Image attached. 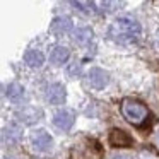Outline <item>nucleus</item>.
Wrapping results in <instances>:
<instances>
[{
    "instance_id": "3",
    "label": "nucleus",
    "mask_w": 159,
    "mask_h": 159,
    "mask_svg": "<svg viewBox=\"0 0 159 159\" xmlns=\"http://www.w3.org/2000/svg\"><path fill=\"white\" fill-rule=\"evenodd\" d=\"M108 84V74L101 69H91L87 74V86L93 89H103Z\"/></svg>"
},
{
    "instance_id": "11",
    "label": "nucleus",
    "mask_w": 159,
    "mask_h": 159,
    "mask_svg": "<svg viewBox=\"0 0 159 159\" xmlns=\"http://www.w3.org/2000/svg\"><path fill=\"white\" fill-rule=\"evenodd\" d=\"M115 159H128V157H125V156H116Z\"/></svg>"
},
{
    "instance_id": "2",
    "label": "nucleus",
    "mask_w": 159,
    "mask_h": 159,
    "mask_svg": "<svg viewBox=\"0 0 159 159\" xmlns=\"http://www.w3.org/2000/svg\"><path fill=\"white\" fill-rule=\"evenodd\" d=\"M120 110H121V115H123L125 120L128 123L135 125V127H140V125H144L149 120L147 106L137 99H123Z\"/></svg>"
},
{
    "instance_id": "8",
    "label": "nucleus",
    "mask_w": 159,
    "mask_h": 159,
    "mask_svg": "<svg viewBox=\"0 0 159 159\" xmlns=\"http://www.w3.org/2000/svg\"><path fill=\"white\" fill-rule=\"evenodd\" d=\"M50 60H52L55 65H63V63L69 60V50L63 48V46H57L52 52V55H50Z\"/></svg>"
},
{
    "instance_id": "13",
    "label": "nucleus",
    "mask_w": 159,
    "mask_h": 159,
    "mask_svg": "<svg viewBox=\"0 0 159 159\" xmlns=\"http://www.w3.org/2000/svg\"><path fill=\"white\" fill-rule=\"evenodd\" d=\"M4 159H12V157H4Z\"/></svg>"
},
{
    "instance_id": "10",
    "label": "nucleus",
    "mask_w": 159,
    "mask_h": 159,
    "mask_svg": "<svg viewBox=\"0 0 159 159\" xmlns=\"http://www.w3.org/2000/svg\"><path fill=\"white\" fill-rule=\"evenodd\" d=\"M70 28H72V24H70L69 19H57V21L53 22V29H55L57 33H67Z\"/></svg>"
},
{
    "instance_id": "9",
    "label": "nucleus",
    "mask_w": 159,
    "mask_h": 159,
    "mask_svg": "<svg viewBox=\"0 0 159 159\" xmlns=\"http://www.w3.org/2000/svg\"><path fill=\"white\" fill-rule=\"evenodd\" d=\"M24 60L29 67H41L43 62H45V57H43V53L38 52V50H29V52L26 53Z\"/></svg>"
},
{
    "instance_id": "1",
    "label": "nucleus",
    "mask_w": 159,
    "mask_h": 159,
    "mask_svg": "<svg viewBox=\"0 0 159 159\" xmlns=\"http://www.w3.org/2000/svg\"><path fill=\"white\" fill-rule=\"evenodd\" d=\"M142 28L132 17H118L110 26V38L118 45H134L140 39Z\"/></svg>"
},
{
    "instance_id": "4",
    "label": "nucleus",
    "mask_w": 159,
    "mask_h": 159,
    "mask_svg": "<svg viewBox=\"0 0 159 159\" xmlns=\"http://www.w3.org/2000/svg\"><path fill=\"white\" fill-rule=\"evenodd\" d=\"M110 144L113 147H130L134 144V140L127 132L120 130V128H113L110 132Z\"/></svg>"
},
{
    "instance_id": "12",
    "label": "nucleus",
    "mask_w": 159,
    "mask_h": 159,
    "mask_svg": "<svg viewBox=\"0 0 159 159\" xmlns=\"http://www.w3.org/2000/svg\"><path fill=\"white\" fill-rule=\"evenodd\" d=\"M157 144H159V134H157Z\"/></svg>"
},
{
    "instance_id": "6",
    "label": "nucleus",
    "mask_w": 159,
    "mask_h": 159,
    "mask_svg": "<svg viewBox=\"0 0 159 159\" xmlns=\"http://www.w3.org/2000/svg\"><path fill=\"white\" fill-rule=\"evenodd\" d=\"M31 140H33L34 149H38V151H48V149L52 147V137H50L45 130L34 132L33 137H31Z\"/></svg>"
},
{
    "instance_id": "7",
    "label": "nucleus",
    "mask_w": 159,
    "mask_h": 159,
    "mask_svg": "<svg viewBox=\"0 0 159 159\" xmlns=\"http://www.w3.org/2000/svg\"><path fill=\"white\" fill-rule=\"evenodd\" d=\"M46 99H48L50 103H53V104L63 103V99H65V89H63V86H60V84L50 86L48 93H46Z\"/></svg>"
},
{
    "instance_id": "5",
    "label": "nucleus",
    "mask_w": 159,
    "mask_h": 159,
    "mask_svg": "<svg viewBox=\"0 0 159 159\" xmlns=\"http://www.w3.org/2000/svg\"><path fill=\"white\" fill-rule=\"evenodd\" d=\"M74 120H75V115L70 110H60L58 113L53 118V123L60 128V130H69L74 125Z\"/></svg>"
}]
</instances>
